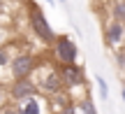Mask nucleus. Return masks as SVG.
<instances>
[{
  "instance_id": "17",
  "label": "nucleus",
  "mask_w": 125,
  "mask_h": 114,
  "mask_svg": "<svg viewBox=\"0 0 125 114\" xmlns=\"http://www.w3.org/2000/svg\"><path fill=\"white\" fill-rule=\"evenodd\" d=\"M46 2H49V5H56V0H46Z\"/></svg>"
},
{
  "instance_id": "18",
  "label": "nucleus",
  "mask_w": 125,
  "mask_h": 114,
  "mask_svg": "<svg viewBox=\"0 0 125 114\" xmlns=\"http://www.w3.org/2000/svg\"><path fill=\"white\" fill-rule=\"evenodd\" d=\"M123 68H125V51H123Z\"/></svg>"
},
{
  "instance_id": "14",
  "label": "nucleus",
  "mask_w": 125,
  "mask_h": 114,
  "mask_svg": "<svg viewBox=\"0 0 125 114\" xmlns=\"http://www.w3.org/2000/svg\"><path fill=\"white\" fill-rule=\"evenodd\" d=\"M0 114H19V107H16V102H5L2 107H0Z\"/></svg>"
},
{
  "instance_id": "20",
  "label": "nucleus",
  "mask_w": 125,
  "mask_h": 114,
  "mask_svg": "<svg viewBox=\"0 0 125 114\" xmlns=\"http://www.w3.org/2000/svg\"><path fill=\"white\" fill-rule=\"evenodd\" d=\"M123 30H125V23H123Z\"/></svg>"
},
{
  "instance_id": "13",
  "label": "nucleus",
  "mask_w": 125,
  "mask_h": 114,
  "mask_svg": "<svg viewBox=\"0 0 125 114\" xmlns=\"http://www.w3.org/2000/svg\"><path fill=\"white\" fill-rule=\"evenodd\" d=\"M51 114H79V110H76L74 102H67L65 107H60V110H53Z\"/></svg>"
},
{
  "instance_id": "2",
  "label": "nucleus",
  "mask_w": 125,
  "mask_h": 114,
  "mask_svg": "<svg viewBox=\"0 0 125 114\" xmlns=\"http://www.w3.org/2000/svg\"><path fill=\"white\" fill-rule=\"evenodd\" d=\"M28 23H30V30L37 40H42L44 44H53L56 42V33L37 2H28Z\"/></svg>"
},
{
  "instance_id": "11",
  "label": "nucleus",
  "mask_w": 125,
  "mask_h": 114,
  "mask_svg": "<svg viewBox=\"0 0 125 114\" xmlns=\"http://www.w3.org/2000/svg\"><path fill=\"white\" fill-rule=\"evenodd\" d=\"M95 84H97L100 98H104V100H109V86H107V79H102V77L97 75V77H95Z\"/></svg>"
},
{
  "instance_id": "3",
  "label": "nucleus",
  "mask_w": 125,
  "mask_h": 114,
  "mask_svg": "<svg viewBox=\"0 0 125 114\" xmlns=\"http://www.w3.org/2000/svg\"><path fill=\"white\" fill-rule=\"evenodd\" d=\"M37 56H32L30 51H16L14 56H9V63H7V75L12 82L16 79H30L32 72L37 68Z\"/></svg>"
},
{
  "instance_id": "6",
  "label": "nucleus",
  "mask_w": 125,
  "mask_h": 114,
  "mask_svg": "<svg viewBox=\"0 0 125 114\" xmlns=\"http://www.w3.org/2000/svg\"><path fill=\"white\" fill-rule=\"evenodd\" d=\"M37 89H35V82L32 79H16L7 86V96H9V102H21L26 98L35 96Z\"/></svg>"
},
{
  "instance_id": "5",
  "label": "nucleus",
  "mask_w": 125,
  "mask_h": 114,
  "mask_svg": "<svg viewBox=\"0 0 125 114\" xmlns=\"http://www.w3.org/2000/svg\"><path fill=\"white\" fill-rule=\"evenodd\" d=\"M60 68V79H62V86H65V91L74 93L76 89H81V91H86V72L83 68H81L79 63H70V65H58Z\"/></svg>"
},
{
  "instance_id": "10",
  "label": "nucleus",
  "mask_w": 125,
  "mask_h": 114,
  "mask_svg": "<svg viewBox=\"0 0 125 114\" xmlns=\"http://www.w3.org/2000/svg\"><path fill=\"white\" fill-rule=\"evenodd\" d=\"M76 110H81V114H97V107H95V102L90 100V96L81 98L79 100V107Z\"/></svg>"
},
{
  "instance_id": "15",
  "label": "nucleus",
  "mask_w": 125,
  "mask_h": 114,
  "mask_svg": "<svg viewBox=\"0 0 125 114\" xmlns=\"http://www.w3.org/2000/svg\"><path fill=\"white\" fill-rule=\"evenodd\" d=\"M7 100H9V96H7V86H5V84L0 82V107H2Z\"/></svg>"
},
{
  "instance_id": "8",
  "label": "nucleus",
  "mask_w": 125,
  "mask_h": 114,
  "mask_svg": "<svg viewBox=\"0 0 125 114\" xmlns=\"http://www.w3.org/2000/svg\"><path fill=\"white\" fill-rule=\"evenodd\" d=\"M104 42H107V47H111V49H121L125 47V30H123V23L118 21H107V26H104Z\"/></svg>"
},
{
  "instance_id": "12",
  "label": "nucleus",
  "mask_w": 125,
  "mask_h": 114,
  "mask_svg": "<svg viewBox=\"0 0 125 114\" xmlns=\"http://www.w3.org/2000/svg\"><path fill=\"white\" fill-rule=\"evenodd\" d=\"M7 63H9V54H7L5 47H0V72H5V75H7Z\"/></svg>"
},
{
  "instance_id": "4",
  "label": "nucleus",
  "mask_w": 125,
  "mask_h": 114,
  "mask_svg": "<svg viewBox=\"0 0 125 114\" xmlns=\"http://www.w3.org/2000/svg\"><path fill=\"white\" fill-rule=\"evenodd\" d=\"M51 47H53V58H56L58 65H70V63H76L79 61V47H76L74 37L56 35V42Z\"/></svg>"
},
{
  "instance_id": "1",
  "label": "nucleus",
  "mask_w": 125,
  "mask_h": 114,
  "mask_svg": "<svg viewBox=\"0 0 125 114\" xmlns=\"http://www.w3.org/2000/svg\"><path fill=\"white\" fill-rule=\"evenodd\" d=\"M32 82H35V89L40 96H56V93L65 91L62 86V79H60V68L58 63L53 61H37V68L32 72Z\"/></svg>"
},
{
  "instance_id": "7",
  "label": "nucleus",
  "mask_w": 125,
  "mask_h": 114,
  "mask_svg": "<svg viewBox=\"0 0 125 114\" xmlns=\"http://www.w3.org/2000/svg\"><path fill=\"white\" fill-rule=\"evenodd\" d=\"M19 107V114H51V107H49V100L40 93L26 98V100L16 102Z\"/></svg>"
},
{
  "instance_id": "19",
  "label": "nucleus",
  "mask_w": 125,
  "mask_h": 114,
  "mask_svg": "<svg viewBox=\"0 0 125 114\" xmlns=\"http://www.w3.org/2000/svg\"><path fill=\"white\" fill-rule=\"evenodd\" d=\"M2 2H5V0H0V5H2Z\"/></svg>"
},
{
  "instance_id": "16",
  "label": "nucleus",
  "mask_w": 125,
  "mask_h": 114,
  "mask_svg": "<svg viewBox=\"0 0 125 114\" xmlns=\"http://www.w3.org/2000/svg\"><path fill=\"white\" fill-rule=\"evenodd\" d=\"M121 98H123V102H125V84H123V89H121Z\"/></svg>"
},
{
  "instance_id": "9",
  "label": "nucleus",
  "mask_w": 125,
  "mask_h": 114,
  "mask_svg": "<svg viewBox=\"0 0 125 114\" xmlns=\"http://www.w3.org/2000/svg\"><path fill=\"white\" fill-rule=\"evenodd\" d=\"M111 19L118 23H125V0H116L111 5Z\"/></svg>"
}]
</instances>
